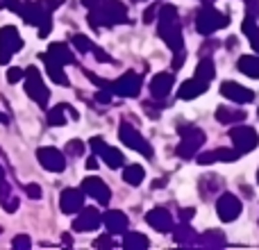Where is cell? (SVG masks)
I'll return each mask as SVG.
<instances>
[{
  "instance_id": "obj_1",
  "label": "cell",
  "mask_w": 259,
  "mask_h": 250,
  "mask_svg": "<svg viewBox=\"0 0 259 250\" xmlns=\"http://www.w3.org/2000/svg\"><path fill=\"white\" fill-rule=\"evenodd\" d=\"M157 34H159L161 41L173 50V64H170V68H173V71H180L184 59H187V50H184L180 12L175 5H161L159 14H157Z\"/></svg>"
},
{
  "instance_id": "obj_2",
  "label": "cell",
  "mask_w": 259,
  "mask_h": 250,
  "mask_svg": "<svg viewBox=\"0 0 259 250\" xmlns=\"http://www.w3.org/2000/svg\"><path fill=\"white\" fill-rule=\"evenodd\" d=\"M89 9V23L91 27H114L127 23V7L121 0H82Z\"/></svg>"
},
{
  "instance_id": "obj_3",
  "label": "cell",
  "mask_w": 259,
  "mask_h": 250,
  "mask_svg": "<svg viewBox=\"0 0 259 250\" xmlns=\"http://www.w3.org/2000/svg\"><path fill=\"white\" fill-rule=\"evenodd\" d=\"M21 18L27 23V25L39 27L41 39H46V36L50 34V30H53V12L46 9L39 0H34V3H32V0H25V3H23Z\"/></svg>"
},
{
  "instance_id": "obj_4",
  "label": "cell",
  "mask_w": 259,
  "mask_h": 250,
  "mask_svg": "<svg viewBox=\"0 0 259 250\" xmlns=\"http://www.w3.org/2000/svg\"><path fill=\"white\" fill-rule=\"evenodd\" d=\"M178 134H180V143H178V148H175V152H178V157H182V159L196 157V152L200 150L207 141L205 132H202L200 128H196V125H189V123L180 125Z\"/></svg>"
},
{
  "instance_id": "obj_5",
  "label": "cell",
  "mask_w": 259,
  "mask_h": 250,
  "mask_svg": "<svg viewBox=\"0 0 259 250\" xmlns=\"http://www.w3.org/2000/svg\"><path fill=\"white\" fill-rule=\"evenodd\" d=\"M230 23V16L223 12H219V9L214 7V5H202V9L196 14V30L200 32L202 36H209L214 34L216 30H223V27H228Z\"/></svg>"
},
{
  "instance_id": "obj_6",
  "label": "cell",
  "mask_w": 259,
  "mask_h": 250,
  "mask_svg": "<svg viewBox=\"0 0 259 250\" xmlns=\"http://www.w3.org/2000/svg\"><path fill=\"white\" fill-rule=\"evenodd\" d=\"M118 139L123 141V146L132 148L134 152L143 155L146 159H150V157H152V146L146 141V137H143L141 132H137V130H134L132 123L123 121L121 125H118Z\"/></svg>"
},
{
  "instance_id": "obj_7",
  "label": "cell",
  "mask_w": 259,
  "mask_h": 250,
  "mask_svg": "<svg viewBox=\"0 0 259 250\" xmlns=\"http://www.w3.org/2000/svg\"><path fill=\"white\" fill-rule=\"evenodd\" d=\"M23 48V39L14 25L0 27V64H9V59Z\"/></svg>"
},
{
  "instance_id": "obj_8",
  "label": "cell",
  "mask_w": 259,
  "mask_h": 250,
  "mask_svg": "<svg viewBox=\"0 0 259 250\" xmlns=\"http://www.w3.org/2000/svg\"><path fill=\"white\" fill-rule=\"evenodd\" d=\"M25 94L30 96L36 105H41V107H46V105H48V100H50L48 87L44 85L39 68H34V66L25 71Z\"/></svg>"
},
{
  "instance_id": "obj_9",
  "label": "cell",
  "mask_w": 259,
  "mask_h": 250,
  "mask_svg": "<svg viewBox=\"0 0 259 250\" xmlns=\"http://www.w3.org/2000/svg\"><path fill=\"white\" fill-rule=\"evenodd\" d=\"M230 139H232V146L237 148L241 155L255 150L257 143H259L257 132L252 128H248V125H234V128L230 130Z\"/></svg>"
},
{
  "instance_id": "obj_10",
  "label": "cell",
  "mask_w": 259,
  "mask_h": 250,
  "mask_svg": "<svg viewBox=\"0 0 259 250\" xmlns=\"http://www.w3.org/2000/svg\"><path fill=\"white\" fill-rule=\"evenodd\" d=\"M141 85H143L141 75L134 71H127V73H123L118 80L112 82V91L116 96H123V98H137V96L141 94Z\"/></svg>"
},
{
  "instance_id": "obj_11",
  "label": "cell",
  "mask_w": 259,
  "mask_h": 250,
  "mask_svg": "<svg viewBox=\"0 0 259 250\" xmlns=\"http://www.w3.org/2000/svg\"><path fill=\"white\" fill-rule=\"evenodd\" d=\"M36 159H39V164L44 166L46 171H50V173H62V171L66 169V155L53 146L39 148V150H36Z\"/></svg>"
},
{
  "instance_id": "obj_12",
  "label": "cell",
  "mask_w": 259,
  "mask_h": 250,
  "mask_svg": "<svg viewBox=\"0 0 259 250\" xmlns=\"http://www.w3.org/2000/svg\"><path fill=\"white\" fill-rule=\"evenodd\" d=\"M216 212H219V219L223 223H232V221L239 219L241 214V200H239L234 193H223L216 200Z\"/></svg>"
},
{
  "instance_id": "obj_13",
  "label": "cell",
  "mask_w": 259,
  "mask_h": 250,
  "mask_svg": "<svg viewBox=\"0 0 259 250\" xmlns=\"http://www.w3.org/2000/svg\"><path fill=\"white\" fill-rule=\"evenodd\" d=\"M100 223H103V214L96 207H87V210L82 207L73 221V230L75 232H94L100 228Z\"/></svg>"
},
{
  "instance_id": "obj_14",
  "label": "cell",
  "mask_w": 259,
  "mask_h": 250,
  "mask_svg": "<svg viewBox=\"0 0 259 250\" xmlns=\"http://www.w3.org/2000/svg\"><path fill=\"white\" fill-rule=\"evenodd\" d=\"M146 223L150 225L152 230H157L159 234H168L173 232L175 228V221H173V214H170L166 207H155L146 214Z\"/></svg>"
},
{
  "instance_id": "obj_15",
  "label": "cell",
  "mask_w": 259,
  "mask_h": 250,
  "mask_svg": "<svg viewBox=\"0 0 259 250\" xmlns=\"http://www.w3.org/2000/svg\"><path fill=\"white\" fill-rule=\"evenodd\" d=\"M82 191L105 207H107L109 200H112V189H109L100 178H84L82 180Z\"/></svg>"
},
{
  "instance_id": "obj_16",
  "label": "cell",
  "mask_w": 259,
  "mask_h": 250,
  "mask_svg": "<svg viewBox=\"0 0 259 250\" xmlns=\"http://www.w3.org/2000/svg\"><path fill=\"white\" fill-rule=\"evenodd\" d=\"M221 96L232 100V103H237V105H246V103H252V100H255V94H252L248 87H241L239 82H230V80L221 85Z\"/></svg>"
},
{
  "instance_id": "obj_17",
  "label": "cell",
  "mask_w": 259,
  "mask_h": 250,
  "mask_svg": "<svg viewBox=\"0 0 259 250\" xmlns=\"http://www.w3.org/2000/svg\"><path fill=\"white\" fill-rule=\"evenodd\" d=\"M84 196L87 193L82 189H64L59 196V210L64 214H77L84 207Z\"/></svg>"
},
{
  "instance_id": "obj_18",
  "label": "cell",
  "mask_w": 259,
  "mask_h": 250,
  "mask_svg": "<svg viewBox=\"0 0 259 250\" xmlns=\"http://www.w3.org/2000/svg\"><path fill=\"white\" fill-rule=\"evenodd\" d=\"M173 85H175L173 73H157V75L150 80V94H152V98L164 103V98L170 94V91H173Z\"/></svg>"
},
{
  "instance_id": "obj_19",
  "label": "cell",
  "mask_w": 259,
  "mask_h": 250,
  "mask_svg": "<svg viewBox=\"0 0 259 250\" xmlns=\"http://www.w3.org/2000/svg\"><path fill=\"white\" fill-rule=\"evenodd\" d=\"M241 152L237 148H216V150H209V152H202V155L196 157L198 164L207 166V164H214V161H237Z\"/></svg>"
},
{
  "instance_id": "obj_20",
  "label": "cell",
  "mask_w": 259,
  "mask_h": 250,
  "mask_svg": "<svg viewBox=\"0 0 259 250\" xmlns=\"http://www.w3.org/2000/svg\"><path fill=\"white\" fill-rule=\"evenodd\" d=\"M103 223H105V228L109 230V234H123L127 230L130 221H127V216L123 214V212L109 210V212H105L103 214Z\"/></svg>"
},
{
  "instance_id": "obj_21",
  "label": "cell",
  "mask_w": 259,
  "mask_h": 250,
  "mask_svg": "<svg viewBox=\"0 0 259 250\" xmlns=\"http://www.w3.org/2000/svg\"><path fill=\"white\" fill-rule=\"evenodd\" d=\"M207 85H209V82H202V80H198V77L184 80L182 85H180V89H178V98L180 100H193V98H198V96H202L207 91Z\"/></svg>"
},
{
  "instance_id": "obj_22",
  "label": "cell",
  "mask_w": 259,
  "mask_h": 250,
  "mask_svg": "<svg viewBox=\"0 0 259 250\" xmlns=\"http://www.w3.org/2000/svg\"><path fill=\"white\" fill-rule=\"evenodd\" d=\"M41 62L46 64V73H48V77L55 82V85H68V75L64 73V64H59L57 59H53L48 53L41 55Z\"/></svg>"
},
{
  "instance_id": "obj_23",
  "label": "cell",
  "mask_w": 259,
  "mask_h": 250,
  "mask_svg": "<svg viewBox=\"0 0 259 250\" xmlns=\"http://www.w3.org/2000/svg\"><path fill=\"white\" fill-rule=\"evenodd\" d=\"M216 121L223 125H232V123H243L246 121V112L239 107H230V105H221L216 109Z\"/></svg>"
},
{
  "instance_id": "obj_24",
  "label": "cell",
  "mask_w": 259,
  "mask_h": 250,
  "mask_svg": "<svg viewBox=\"0 0 259 250\" xmlns=\"http://www.w3.org/2000/svg\"><path fill=\"white\" fill-rule=\"evenodd\" d=\"M198 189H200L202 200H209L214 193L223 191V180L219 175H202L200 182H198Z\"/></svg>"
},
{
  "instance_id": "obj_25",
  "label": "cell",
  "mask_w": 259,
  "mask_h": 250,
  "mask_svg": "<svg viewBox=\"0 0 259 250\" xmlns=\"http://www.w3.org/2000/svg\"><path fill=\"white\" fill-rule=\"evenodd\" d=\"M0 207L5 212H9V214H14L18 210V198L14 196L12 187H9V182L5 178H0Z\"/></svg>"
},
{
  "instance_id": "obj_26",
  "label": "cell",
  "mask_w": 259,
  "mask_h": 250,
  "mask_svg": "<svg viewBox=\"0 0 259 250\" xmlns=\"http://www.w3.org/2000/svg\"><path fill=\"white\" fill-rule=\"evenodd\" d=\"M173 239L175 243H180V246H193V243H198V234L191 230V225L189 223H180L178 228H173Z\"/></svg>"
},
{
  "instance_id": "obj_27",
  "label": "cell",
  "mask_w": 259,
  "mask_h": 250,
  "mask_svg": "<svg viewBox=\"0 0 259 250\" xmlns=\"http://www.w3.org/2000/svg\"><path fill=\"white\" fill-rule=\"evenodd\" d=\"M237 68L243 75L252 77V80H259V57L257 55H243V57H239Z\"/></svg>"
},
{
  "instance_id": "obj_28",
  "label": "cell",
  "mask_w": 259,
  "mask_h": 250,
  "mask_svg": "<svg viewBox=\"0 0 259 250\" xmlns=\"http://www.w3.org/2000/svg\"><path fill=\"white\" fill-rule=\"evenodd\" d=\"M225 243L228 241H225V234L221 230H207L198 237V246L202 248H223Z\"/></svg>"
},
{
  "instance_id": "obj_29",
  "label": "cell",
  "mask_w": 259,
  "mask_h": 250,
  "mask_svg": "<svg viewBox=\"0 0 259 250\" xmlns=\"http://www.w3.org/2000/svg\"><path fill=\"white\" fill-rule=\"evenodd\" d=\"M48 55L53 59H57L59 64H64V66H66V64H75V55L71 53V50H68V46L66 44H50L48 46Z\"/></svg>"
},
{
  "instance_id": "obj_30",
  "label": "cell",
  "mask_w": 259,
  "mask_h": 250,
  "mask_svg": "<svg viewBox=\"0 0 259 250\" xmlns=\"http://www.w3.org/2000/svg\"><path fill=\"white\" fill-rule=\"evenodd\" d=\"M146 178V169L141 164H130V166H123V180L130 184V187H139Z\"/></svg>"
},
{
  "instance_id": "obj_31",
  "label": "cell",
  "mask_w": 259,
  "mask_h": 250,
  "mask_svg": "<svg viewBox=\"0 0 259 250\" xmlns=\"http://www.w3.org/2000/svg\"><path fill=\"white\" fill-rule=\"evenodd\" d=\"M150 246V241H148L146 234L141 232H125L123 234V248L125 250H146Z\"/></svg>"
},
{
  "instance_id": "obj_32",
  "label": "cell",
  "mask_w": 259,
  "mask_h": 250,
  "mask_svg": "<svg viewBox=\"0 0 259 250\" xmlns=\"http://www.w3.org/2000/svg\"><path fill=\"white\" fill-rule=\"evenodd\" d=\"M100 157L105 159V164H107L109 169H123V166H125V157H123V152L118 150V148L107 146L103 152H100Z\"/></svg>"
},
{
  "instance_id": "obj_33",
  "label": "cell",
  "mask_w": 259,
  "mask_h": 250,
  "mask_svg": "<svg viewBox=\"0 0 259 250\" xmlns=\"http://www.w3.org/2000/svg\"><path fill=\"white\" fill-rule=\"evenodd\" d=\"M214 75H216L214 59H211V57H202L200 64L196 66V75H193V77H198V80H202V82H211V80H214Z\"/></svg>"
},
{
  "instance_id": "obj_34",
  "label": "cell",
  "mask_w": 259,
  "mask_h": 250,
  "mask_svg": "<svg viewBox=\"0 0 259 250\" xmlns=\"http://www.w3.org/2000/svg\"><path fill=\"white\" fill-rule=\"evenodd\" d=\"M71 44H73V48L80 50V53H84V55H87V53L91 55V53L96 50V44L89 39V36H84V34H73Z\"/></svg>"
},
{
  "instance_id": "obj_35",
  "label": "cell",
  "mask_w": 259,
  "mask_h": 250,
  "mask_svg": "<svg viewBox=\"0 0 259 250\" xmlns=\"http://www.w3.org/2000/svg\"><path fill=\"white\" fill-rule=\"evenodd\" d=\"M66 109H68V105H55V107L48 112V123L55 125V128L66 125V116H64V112H66Z\"/></svg>"
},
{
  "instance_id": "obj_36",
  "label": "cell",
  "mask_w": 259,
  "mask_h": 250,
  "mask_svg": "<svg viewBox=\"0 0 259 250\" xmlns=\"http://www.w3.org/2000/svg\"><path fill=\"white\" fill-rule=\"evenodd\" d=\"M82 152H84V141H80V139H71V141L66 143V155L68 157H80Z\"/></svg>"
},
{
  "instance_id": "obj_37",
  "label": "cell",
  "mask_w": 259,
  "mask_h": 250,
  "mask_svg": "<svg viewBox=\"0 0 259 250\" xmlns=\"http://www.w3.org/2000/svg\"><path fill=\"white\" fill-rule=\"evenodd\" d=\"M12 246L16 248V250H27V248L32 246V239L27 237V234H18V237H14Z\"/></svg>"
},
{
  "instance_id": "obj_38",
  "label": "cell",
  "mask_w": 259,
  "mask_h": 250,
  "mask_svg": "<svg viewBox=\"0 0 259 250\" xmlns=\"http://www.w3.org/2000/svg\"><path fill=\"white\" fill-rule=\"evenodd\" d=\"M159 9H161V5L159 3H155V5H150V7L143 12V21L146 23H152V21H157V14H159Z\"/></svg>"
},
{
  "instance_id": "obj_39",
  "label": "cell",
  "mask_w": 259,
  "mask_h": 250,
  "mask_svg": "<svg viewBox=\"0 0 259 250\" xmlns=\"http://www.w3.org/2000/svg\"><path fill=\"white\" fill-rule=\"evenodd\" d=\"M23 77H25V71H23V68L14 66V68H9L7 71V82H12V85L14 82H18V80H23Z\"/></svg>"
},
{
  "instance_id": "obj_40",
  "label": "cell",
  "mask_w": 259,
  "mask_h": 250,
  "mask_svg": "<svg viewBox=\"0 0 259 250\" xmlns=\"http://www.w3.org/2000/svg\"><path fill=\"white\" fill-rule=\"evenodd\" d=\"M246 14H248V16H252L255 21H259V0H248Z\"/></svg>"
},
{
  "instance_id": "obj_41",
  "label": "cell",
  "mask_w": 259,
  "mask_h": 250,
  "mask_svg": "<svg viewBox=\"0 0 259 250\" xmlns=\"http://www.w3.org/2000/svg\"><path fill=\"white\" fill-rule=\"evenodd\" d=\"M25 191H27V196H30L32 200H39V198L44 196V191H41L39 184H25Z\"/></svg>"
},
{
  "instance_id": "obj_42",
  "label": "cell",
  "mask_w": 259,
  "mask_h": 250,
  "mask_svg": "<svg viewBox=\"0 0 259 250\" xmlns=\"http://www.w3.org/2000/svg\"><path fill=\"white\" fill-rule=\"evenodd\" d=\"M112 94L114 91H109V89H100L98 94H96V100H98L100 105H109L112 103Z\"/></svg>"
},
{
  "instance_id": "obj_43",
  "label": "cell",
  "mask_w": 259,
  "mask_h": 250,
  "mask_svg": "<svg viewBox=\"0 0 259 250\" xmlns=\"http://www.w3.org/2000/svg\"><path fill=\"white\" fill-rule=\"evenodd\" d=\"M89 143H91V148H94L96 155H100V152H103L105 148H107V143H105V139H103V137H94Z\"/></svg>"
},
{
  "instance_id": "obj_44",
  "label": "cell",
  "mask_w": 259,
  "mask_h": 250,
  "mask_svg": "<svg viewBox=\"0 0 259 250\" xmlns=\"http://www.w3.org/2000/svg\"><path fill=\"white\" fill-rule=\"evenodd\" d=\"M94 246L96 248H114V239L112 237H105V234H103V237H98L94 241Z\"/></svg>"
},
{
  "instance_id": "obj_45",
  "label": "cell",
  "mask_w": 259,
  "mask_h": 250,
  "mask_svg": "<svg viewBox=\"0 0 259 250\" xmlns=\"http://www.w3.org/2000/svg\"><path fill=\"white\" fill-rule=\"evenodd\" d=\"M91 55H94V57L98 59L100 64H105V62H112V57H109L107 53H103V48H98V46H96V50H94V53H91Z\"/></svg>"
},
{
  "instance_id": "obj_46",
  "label": "cell",
  "mask_w": 259,
  "mask_h": 250,
  "mask_svg": "<svg viewBox=\"0 0 259 250\" xmlns=\"http://www.w3.org/2000/svg\"><path fill=\"white\" fill-rule=\"evenodd\" d=\"M178 214H180V219H182L184 223H189V221L193 219V214H196V210H191V207H187V210H180Z\"/></svg>"
},
{
  "instance_id": "obj_47",
  "label": "cell",
  "mask_w": 259,
  "mask_h": 250,
  "mask_svg": "<svg viewBox=\"0 0 259 250\" xmlns=\"http://www.w3.org/2000/svg\"><path fill=\"white\" fill-rule=\"evenodd\" d=\"M41 5H44L46 9H50V12H55V9L59 7V5H62V0H39Z\"/></svg>"
},
{
  "instance_id": "obj_48",
  "label": "cell",
  "mask_w": 259,
  "mask_h": 250,
  "mask_svg": "<svg viewBox=\"0 0 259 250\" xmlns=\"http://www.w3.org/2000/svg\"><path fill=\"white\" fill-rule=\"evenodd\" d=\"M87 166H89V169H98V161H96V155H91V157H89Z\"/></svg>"
},
{
  "instance_id": "obj_49",
  "label": "cell",
  "mask_w": 259,
  "mask_h": 250,
  "mask_svg": "<svg viewBox=\"0 0 259 250\" xmlns=\"http://www.w3.org/2000/svg\"><path fill=\"white\" fill-rule=\"evenodd\" d=\"M64 243H66V246H71V243H73V239L68 237V234H64Z\"/></svg>"
},
{
  "instance_id": "obj_50",
  "label": "cell",
  "mask_w": 259,
  "mask_h": 250,
  "mask_svg": "<svg viewBox=\"0 0 259 250\" xmlns=\"http://www.w3.org/2000/svg\"><path fill=\"white\" fill-rule=\"evenodd\" d=\"M250 44H252V48H255V50H257V53H259V36H257V39H255V41H250Z\"/></svg>"
},
{
  "instance_id": "obj_51",
  "label": "cell",
  "mask_w": 259,
  "mask_h": 250,
  "mask_svg": "<svg viewBox=\"0 0 259 250\" xmlns=\"http://www.w3.org/2000/svg\"><path fill=\"white\" fill-rule=\"evenodd\" d=\"M0 9H7V0H0Z\"/></svg>"
},
{
  "instance_id": "obj_52",
  "label": "cell",
  "mask_w": 259,
  "mask_h": 250,
  "mask_svg": "<svg viewBox=\"0 0 259 250\" xmlns=\"http://www.w3.org/2000/svg\"><path fill=\"white\" fill-rule=\"evenodd\" d=\"M0 123H7V116H5V114H0Z\"/></svg>"
},
{
  "instance_id": "obj_53",
  "label": "cell",
  "mask_w": 259,
  "mask_h": 250,
  "mask_svg": "<svg viewBox=\"0 0 259 250\" xmlns=\"http://www.w3.org/2000/svg\"><path fill=\"white\" fill-rule=\"evenodd\" d=\"M200 3H202V5H207V3H209V5H214L216 0H200Z\"/></svg>"
},
{
  "instance_id": "obj_54",
  "label": "cell",
  "mask_w": 259,
  "mask_h": 250,
  "mask_svg": "<svg viewBox=\"0 0 259 250\" xmlns=\"http://www.w3.org/2000/svg\"><path fill=\"white\" fill-rule=\"evenodd\" d=\"M0 178H5V169H3V166H0Z\"/></svg>"
},
{
  "instance_id": "obj_55",
  "label": "cell",
  "mask_w": 259,
  "mask_h": 250,
  "mask_svg": "<svg viewBox=\"0 0 259 250\" xmlns=\"http://www.w3.org/2000/svg\"><path fill=\"white\" fill-rule=\"evenodd\" d=\"M257 182H259V171H257Z\"/></svg>"
},
{
  "instance_id": "obj_56",
  "label": "cell",
  "mask_w": 259,
  "mask_h": 250,
  "mask_svg": "<svg viewBox=\"0 0 259 250\" xmlns=\"http://www.w3.org/2000/svg\"><path fill=\"white\" fill-rule=\"evenodd\" d=\"M132 3H141V0H132Z\"/></svg>"
},
{
  "instance_id": "obj_57",
  "label": "cell",
  "mask_w": 259,
  "mask_h": 250,
  "mask_svg": "<svg viewBox=\"0 0 259 250\" xmlns=\"http://www.w3.org/2000/svg\"><path fill=\"white\" fill-rule=\"evenodd\" d=\"M0 232H3V228H0Z\"/></svg>"
}]
</instances>
